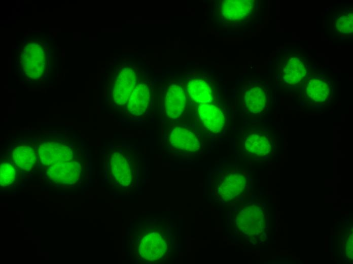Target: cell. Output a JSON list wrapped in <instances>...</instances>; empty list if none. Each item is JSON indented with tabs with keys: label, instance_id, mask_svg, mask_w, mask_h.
Returning <instances> with one entry per match:
<instances>
[{
	"label": "cell",
	"instance_id": "obj_1",
	"mask_svg": "<svg viewBox=\"0 0 353 264\" xmlns=\"http://www.w3.org/2000/svg\"><path fill=\"white\" fill-rule=\"evenodd\" d=\"M251 185L250 176L243 170H227L220 173L216 179L214 193L220 201H236L248 194Z\"/></svg>",
	"mask_w": 353,
	"mask_h": 264
},
{
	"label": "cell",
	"instance_id": "obj_17",
	"mask_svg": "<svg viewBox=\"0 0 353 264\" xmlns=\"http://www.w3.org/2000/svg\"><path fill=\"white\" fill-rule=\"evenodd\" d=\"M305 92L307 97L316 103L327 102L331 93V87L327 80L318 77H311L306 82Z\"/></svg>",
	"mask_w": 353,
	"mask_h": 264
},
{
	"label": "cell",
	"instance_id": "obj_16",
	"mask_svg": "<svg viewBox=\"0 0 353 264\" xmlns=\"http://www.w3.org/2000/svg\"><path fill=\"white\" fill-rule=\"evenodd\" d=\"M307 73L305 64L298 57H291L284 65L281 76L284 82L290 85L299 84Z\"/></svg>",
	"mask_w": 353,
	"mask_h": 264
},
{
	"label": "cell",
	"instance_id": "obj_18",
	"mask_svg": "<svg viewBox=\"0 0 353 264\" xmlns=\"http://www.w3.org/2000/svg\"><path fill=\"white\" fill-rule=\"evenodd\" d=\"M11 157L15 164L24 171L31 170L37 163L38 153L30 145H19L11 152Z\"/></svg>",
	"mask_w": 353,
	"mask_h": 264
},
{
	"label": "cell",
	"instance_id": "obj_8",
	"mask_svg": "<svg viewBox=\"0 0 353 264\" xmlns=\"http://www.w3.org/2000/svg\"><path fill=\"white\" fill-rule=\"evenodd\" d=\"M187 96L185 87L181 84H169L164 100V111L168 118L176 119L182 114L186 108Z\"/></svg>",
	"mask_w": 353,
	"mask_h": 264
},
{
	"label": "cell",
	"instance_id": "obj_2",
	"mask_svg": "<svg viewBox=\"0 0 353 264\" xmlns=\"http://www.w3.org/2000/svg\"><path fill=\"white\" fill-rule=\"evenodd\" d=\"M235 224L240 233L247 238H259L267 226L266 212L262 205L248 203L241 208L236 216Z\"/></svg>",
	"mask_w": 353,
	"mask_h": 264
},
{
	"label": "cell",
	"instance_id": "obj_6",
	"mask_svg": "<svg viewBox=\"0 0 353 264\" xmlns=\"http://www.w3.org/2000/svg\"><path fill=\"white\" fill-rule=\"evenodd\" d=\"M37 153L41 164L47 167L70 161L74 156V151L69 146L57 142H46L40 144Z\"/></svg>",
	"mask_w": 353,
	"mask_h": 264
},
{
	"label": "cell",
	"instance_id": "obj_7",
	"mask_svg": "<svg viewBox=\"0 0 353 264\" xmlns=\"http://www.w3.org/2000/svg\"><path fill=\"white\" fill-rule=\"evenodd\" d=\"M243 107L252 115L263 113L268 104V94L262 84L252 83L246 86L242 92Z\"/></svg>",
	"mask_w": 353,
	"mask_h": 264
},
{
	"label": "cell",
	"instance_id": "obj_14",
	"mask_svg": "<svg viewBox=\"0 0 353 264\" xmlns=\"http://www.w3.org/2000/svg\"><path fill=\"white\" fill-rule=\"evenodd\" d=\"M243 145L246 152L257 156H267L273 150L271 138L261 132L254 131L248 134L243 139Z\"/></svg>",
	"mask_w": 353,
	"mask_h": 264
},
{
	"label": "cell",
	"instance_id": "obj_12",
	"mask_svg": "<svg viewBox=\"0 0 353 264\" xmlns=\"http://www.w3.org/2000/svg\"><path fill=\"white\" fill-rule=\"evenodd\" d=\"M254 7L253 1L226 0L222 2L220 11L225 19L237 21L248 17L252 13Z\"/></svg>",
	"mask_w": 353,
	"mask_h": 264
},
{
	"label": "cell",
	"instance_id": "obj_5",
	"mask_svg": "<svg viewBox=\"0 0 353 264\" xmlns=\"http://www.w3.org/2000/svg\"><path fill=\"white\" fill-rule=\"evenodd\" d=\"M81 164L76 161H67L48 167L46 175L53 183L59 185H73L80 179Z\"/></svg>",
	"mask_w": 353,
	"mask_h": 264
},
{
	"label": "cell",
	"instance_id": "obj_20",
	"mask_svg": "<svg viewBox=\"0 0 353 264\" xmlns=\"http://www.w3.org/2000/svg\"><path fill=\"white\" fill-rule=\"evenodd\" d=\"M353 17L351 12L339 16L335 20V26L339 33L347 34L352 32Z\"/></svg>",
	"mask_w": 353,
	"mask_h": 264
},
{
	"label": "cell",
	"instance_id": "obj_4",
	"mask_svg": "<svg viewBox=\"0 0 353 264\" xmlns=\"http://www.w3.org/2000/svg\"><path fill=\"white\" fill-rule=\"evenodd\" d=\"M126 148L114 150L109 161V169L112 177L121 186L127 187L135 178L134 165Z\"/></svg>",
	"mask_w": 353,
	"mask_h": 264
},
{
	"label": "cell",
	"instance_id": "obj_21",
	"mask_svg": "<svg viewBox=\"0 0 353 264\" xmlns=\"http://www.w3.org/2000/svg\"><path fill=\"white\" fill-rule=\"evenodd\" d=\"M345 251L346 257L349 259H352V232L347 236L345 244Z\"/></svg>",
	"mask_w": 353,
	"mask_h": 264
},
{
	"label": "cell",
	"instance_id": "obj_15",
	"mask_svg": "<svg viewBox=\"0 0 353 264\" xmlns=\"http://www.w3.org/2000/svg\"><path fill=\"white\" fill-rule=\"evenodd\" d=\"M185 89L187 95L198 105L209 104L213 101V89L210 85L204 80L190 79L186 83Z\"/></svg>",
	"mask_w": 353,
	"mask_h": 264
},
{
	"label": "cell",
	"instance_id": "obj_10",
	"mask_svg": "<svg viewBox=\"0 0 353 264\" xmlns=\"http://www.w3.org/2000/svg\"><path fill=\"white\" fill-rule=\"evenodd\" d=\"M168 141L171 146L183 151L195 152L200 148L198 136L191 128L185 126L173 127L170 130Z\"/></svg>",
	"mask_w": 353,
	"mask_h": 264
},
{
	"label": "cell",
	"instance_id": "obj_19",
	"mask_svg": "<svg viewBox=\"0 0 353 264\" xmlns=\"http://www.w3.org/2000/svg\"><path fill=\"white\" fill-rule=\"evenodd\" d=\"M17 176L14 166L8 161H2L0 165V184L2 187L9 186L14 183Z\"/></svg>",
	"mask_w": 353,
	"mask_h": 264
},
{
	"label": "cell",
	"instance_id": "obj_13",
	"mask_svg": "<svg viewBox=\"0 0 353 264\" xmlns=\"http://www.w3.org/2000/svg\"><path fill=\"white\" fill-rule=\"evenodd\" d=\"M166 248V243L163 236L153 232L143 238L139 251L143 258L150 261L156 260L163 256Z\"/></svg>",
	"mask_w": 353,
	"mask_h": 264
},
{
	"label": "cell",
	"instance_id": "obj_3",
	"mask_svg": "<svg viewBox=\"0 0 353 264\" xmlns=\"http://www.w3.org/2000/svg\"><path fill=\"white\" fill-rule=\"evenodd\" d=\"M136 70L130 65L122 68L113 83L112 96L114 103L125 105L136 86L140 82Z\"/></svg>",
	"mask_w": 353,
	"mask_h": 264
},
{
	"label": "cell",
	"instance_id": "obj_11",
	"mask_svg": "<svg viewBox=\"0 0 353 264\" xmlns=\"http://www.w3.org/2000/svg\"><path fill=\"white\" fill-rule=\"evenodd\" d=\"M197 112L202 124L209 131L218 134L223 129L226 120L220 107L210 103L198 104Z\"/></svg>",
	"mask_w": 353,
	"mask_h": 264
},
{
	"label": "cell",
	"instance_id": "obj_9",
	"mask_svg": "<svg viewBox=\"0 0 353 264\" xmlns=\"http://www.w3.org/2000/svg\"><path fill=\"white\" fill-rule=\"evenodd\" d=\"M150 97L151 89L149 83L140 81L125 105V113L132 117L144 115L148 108Z\"/></svg>",
	"mask_w": 353,
	"mask_h": 264
}]
</instances>
